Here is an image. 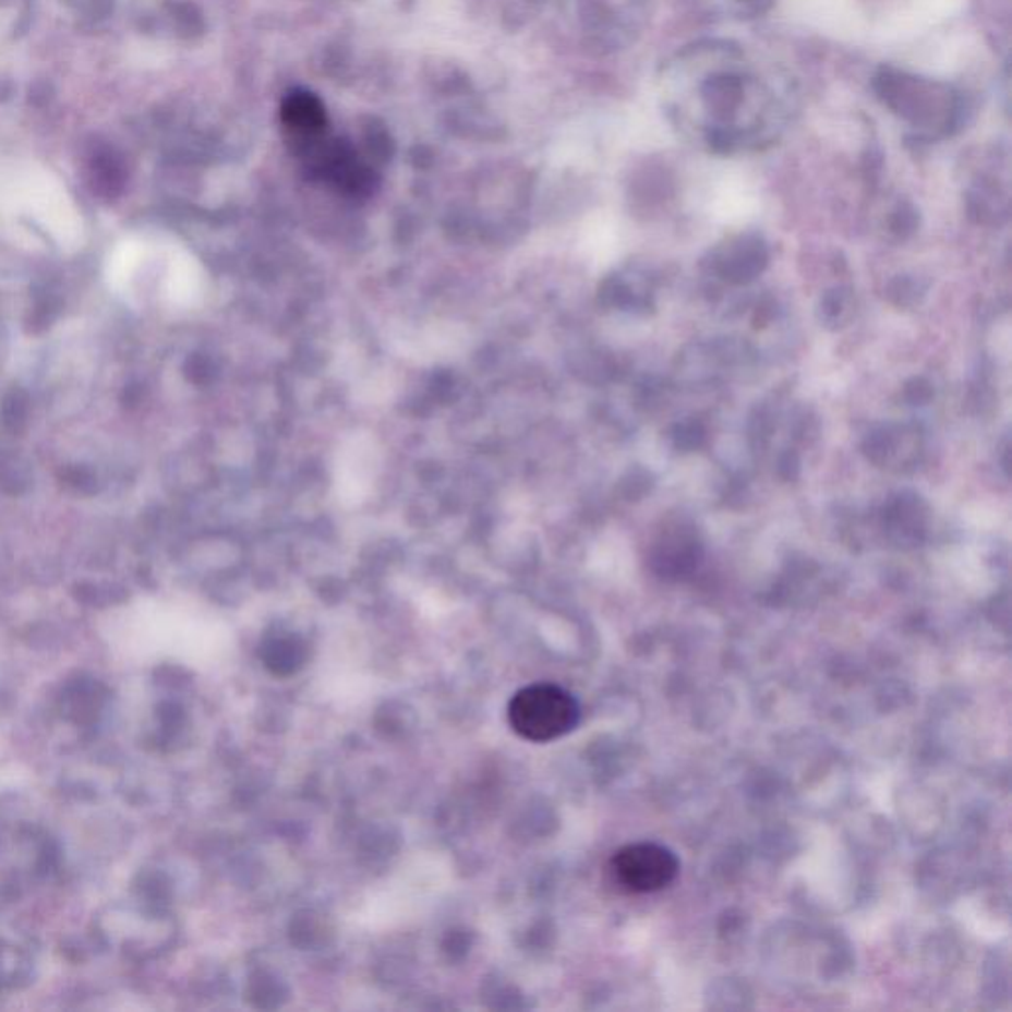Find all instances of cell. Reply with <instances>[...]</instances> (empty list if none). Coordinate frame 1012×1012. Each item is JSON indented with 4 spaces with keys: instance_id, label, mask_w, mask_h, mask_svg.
<instances>
[{
    "instance_id": "12",
    "label": "cell",
    "mask_w": 1012,
    "mask_h": 1012,
    "mask_svg": "<svg viewBox=\"0 0 1012 1012\" xmlns=\"http://www.w3.org/2000/svg\"><path fill=\"white\" fill-rule=\"evenodd\" d=\"M31 418V396L24 388H11L0 403V420L11 433L24 432Z\"/></svg>"
},
{
    "instance_id": "7",
    "label": "cell",
    "mask_w": 1012,
    "mask_h": 1012,
    "mask_svg": "<svg viewBox=\"0 0 1012 1012\" xmlns=\"http://www.w3.org/2000/svg\"><path fill=\"white\" fill-rule=\"evenodd\" d=\"M770 253L759 236L748 233L724 245L716 252L714 269L727 284L746 285L754 281L768 265Z\"/></svg>"
},
{
    "instance_id": "21",
    "label": "cell",
    "mask_w": 1012,
    "mask_h": 1012,
    "mask_svg": "<svg viewBox=\"0 0 1012 1012\" xmlns=\"http://www.w3.org/2000/svg\"><path fill=\"white\" fill-rule=\"evenodd\" d=\"M933 394H936V391H933L931 382L921 378V376H919V378L909 380L906 386H904V398H906L907 403H912V406H926V403L933 398Z\"/></svg>"
},
{
    "instance_id": "22",
    "label": "cell",
    "mask_w": 1012,
    "mask_h": 1012,
    "mask_svg": "<svg viewBox=\"0 0 1012 1012\" xmlns=\"http://www.w3.org/2000/svg\"><path fill=\"white\" fill-rule=\"evenodd\" d=\"M625 486H627V498H631V501L632 498H635V501H637V498H643L647 493H651V489L654 486L653 473L647 471L643 467H641V469H635V471H631V474H629V479H627Z\"/></svg>"
},
{
    "instance_id": "15",
    "label": "cell",
    "mask_w": 1012,
    "mask_h": 1012,
    "mask_svg": "<svg viewBox=\"0 0 1012 1012\" xmlns=\"http://www.w3.org/2000/svg\"><path fill=\"white\" fill-rule=\"evenodd\" d=\"M32 483L31 469L19 457L0 459V489L9 495H22Z\"/></svg>"
},
{
    "instance_id": "6",
    "label": "cell",
    "mask_w": 1012,
    "mask_h": 1012,
    "mask_svg": "<svg viewBox=\"0 0 1012 1012\" xmlns=\"http://www.w3.org/2000/svg\"><path fill=\"white\" fill-rule=\"evenodd\" d=\"M111 707L109 686L89 675H77L63 683L56 700L58 714L65 724L92 734L106 720Z\"/></svg>"
},
{
    "instance_id": "24",
    "label": "cell",
    "mask_w": 1012,
    "mask_h": 1012,
    "mask_svg": "<svg viewBox=\"0 0 1012 1012\" xmlns=\"http://www.w3.org/2000/svg\"><path fill=\"white\" fill-rule=\"evenodd\" d=\"M138 400H141V390H138V386H135V384H129V386H125L123 396H121V401H123L125 406H129V408H135Z\"/></svg>"
},
{
    "instance_id": "9",
    "label": "cell",
    "mask_w": 1012,
    "mask_h": 1012,
    "mask_svg": "<svg viewBox=\"0 0 1012 1012\" xmlns=\"http://www.w3.org/2000/svg\"><path fill=\"white\" fill-rule=\"evenodd\" d=\"M928 505L916 493H900L886 503L882 510L884 527L900 538L916 540L919 532H924V525L928 522Z\"/></svg>"
},
{
    "instance_id": "25",
    "label": "cell",
    "mask_w": 1012,
    "mask_h": 1012,
    "mask_svg": "<svg viewBox=\"0 0 1012 1012\" xmlns=\"http://www.w3.org/2000/svg\"><path fill=\"white\" fill-rule=\"evenodd\" d=\"M738 2L748 4L749 9L754 12H763L771 4V0H738Z\"/></svg>"
},
{
    "instance_id": "23",
    "label": "cell",
    "mask_w": 1012,
    "mask_h": 1012,
    "mask_svg": "<svg viewBox=\"0 0 1012 1012\" xmlns=\"http://www.w3.org/2000/svg\"><path fill=\"white\" fill-rule=\"evenodd\" d=\"M778 473H780L783 481H795L799 473H802V459L799 455L795 451H785V454L780 455V461H778Z\"/></svg>"
},
{
    "instance_id": "1",
    "label": "cell",
    "mask_w": 1012,
    "mask_h": 1012,
    "mask_svg": "<svg viewBox=\"0 0 1012 1012\" xmlns=\"http://www.w3.org/2000/svg\"><path fill=\"white\" fill-rule=\"evenodd\" d=\"M876 95L892 113L921 131L926 141L949 137L963 121V99L948 84L884 65L875 75Z\"/></svg>"
},
{
    "instance_id": "17",
    "label": "cell",
    "mask_w": 1012,
    "mask_h": 1012,
    "mask_svg": "<svg viewBox=\"0 0 1012 1012\" xmlns=\"http://www.w3.org/2000/svg\"><path fill=\"white\" fill-rule=\"evenodd\" d=\"M60 479L65 486L74 489L82 495H95L99 491V479L92 467L87 465H65L60 471Z\"/></svg>"
},
{
    "instance_id": "4",
    "label": "cell",
    "mask_w": 1012,
    "mask_h": 1012,
    "mask_svg": "<svg viewBox=\"0 0 1012 1012\" xmlns=\"http://www.w3.org/2000/svg\"><path fill=\"white\" fill-rule=\"evenodd\" d=\"M751 89V77L742 74L738 68H718L700 85V101L710 117L707 143L712 150L730 155L746 147L739 133L738 119Z\"/></svg>"
},
{
    "instance_id": "16",
    "label": "cell",
    "mask_w": 1012,
    "mask_h": 1012,
    "mask_svg": "<svg viewBox=\"0 0 1012 1012\" xmlns=\"http://www.w3.org/2000/svg\"><path fill=\"white\" fill-rule=\"evenodd\" d=\"M926 291V284H921L914 275H897L888 285V299L896 306H914L924 299Z\"/></svg>"
},
{
    "instance_id": "5",
    "label": "cell",
    "mask_w": 1012,
    "mask_h": 1012,
    "mask_svg": "<svg viewBox=\"0 0 1012 1012\" xmlns=\"http://www.w3.org/2000/svg\"><path fill=\"white\" fill-rule=\"evenodd\" d=\"M615 884L631 894H653L673 884L680 872L676 854L663 844L632 843L613 854Z\"/></svg>"
},
{
    "instance_id": "10",
    "label": "cell",
    "mask_w": 1012,
    "mask_h": 1012,
    "mask_svg": "<svg viewBox=\"0 0 1012 1012\" xmlns=\"http://www.w3.org/2000/svg\"><path fill=\"white\" fill-rule=\"evenodd\" d=\"M284 121L285 125L299 133L301 137H313L323 131L327 116L315 95L296 92L285 101Z\"/></svg>"
},
{
    "instance_id": "3",
    "label": "cell",
    "mask_w": 1012,
    "mask_h": 1012,
    "mask_svg": "<svg viewBox=\"0 0 1012 1012\" xmlns=\"http://www.w3.org/2000/svg\"><path fill=\"white\" fill-rule=\"evenodd\" d=\"M160 909L135 897L126 904L104 907L94 919V938L101 948L113 949L131 961L147 960L160 945Z\"/></svg>"
},
{
    "instance_id": "18",
    "label": "cell",
    "mask_w": 1012,
    "mask_h": 1012,
    "mask_svg": "<svg viewBox=\"0 0 1012 1012\" xmlns=\"http://www.w3.org/2000/svg\"><path fill=\"white\" fill-rule=\"evenodd\" d=\"M673 445L683 454H690L700 449L707 443V430L704 425L696 420H686V422L676 423L673 427Z\"/></svg>"
},
{
    "instance_id": "14",
    "label": "cell",
    "mask_w": 1012,
    "mask_h": 1012,
    "mask_svg": "<svg viewBox=\"0 0 1012 1012\" xmlns=\"http://www.w3.org/2000/svg\"><path fill=\"white\" fill-rule=\"evenodd\" d=\"M62 311V299L52 293V291H40L34 296V305L28 316V328L32 333H44L46 328L52 327L53 321L58 318Z\"/></svg>"
},
{
    "instance_id": "11",
    "label": "cell",
    "mask_w": 1012,
    "mask_h": 1012,
    "mask_svg": "<svg viewBox=\"0 0 1012 1012\" xmlns=\"http://www.w3.org/2000/svg\"><path fill=\"white\" fill-rule=\"evenodd\" d=\"M967 210L973 220L980 221V224H997L1007 218L1009 204L995 182L979 180L967 192Z\"/></svg>"
},
{
    "instance_id": "20",
    "label": "cell",
    "mask_w": 1012,
    "mask_h": 1012,
    "mask_svg": "<svg viewBox=\"0 0 1012 1012\" xmlns=\"http://www.w3.org/2000/svg\"><path fill=\"white\" fill-rule=\"evenodd\" d=\"M917 226H919V214H917L916 208L912 204H900L896 210L892 212L890 216V230L896 233L897 238H909L912 233L916 232Z\"/></svg>"
},
{
    "instance_id": "19",
    "label": "cell",
    "mask_w": 1012,
    "mask_h": 1012,
    "mask_svg": "<svg viewBox=\"0 0 1012 1012\" xmlns=\"http://www.w3.org/2000/svg\"><path fill=\"white\" fill-rule=\"evenodd\" d=\"M77 598L92 603V605H107L113 601H121L125 598V591L117 586H101V583H80L77 586Z\"/></svg>"
},
{
    "instance_id": "2",
    "label": "cell",
    "mask_w": 1012,
    "mask_h": 1012,
    "mask_svg": "<svg viewBox=\"0 0 1012 1012\" xmlns=\"http://www.w3.org/2000/svg\"><path fill=\"white\" fill-rule=\"evenodd\" d=\"M508 722L520 738L552 742L569 734L580 722V704L562 686L532 685L518 690L508 704Z\"/></svg>"
},
{
    "instance_id": "13",
    "label": "cell",
    "mask_w": 1012,
    "mask_h": 1012,
    "mask_svg": "<svg viewBox=\"0 0 1012 1012\" xmlns=\"http://www.w3.org/2000/svg\"><path fill=\"white\" fill-rule=\"evenodd\" d=\"M819 315L827 327H841L853 315V293L844 287L827 291L819 305Z\"/></svg>"
},
{
    "instance_id": "8",
    "label": "cell",
    "mask_w": 1012,
    "mask_h": 1012,
    "mask_svg": "<svg viewBox=\"0 0 1012 1012\" xmlns=\"http://www.w3.org/2000/svg\"><path fill=\"white\" fill-rule=\"evenodd\" d=\"M863 449L872 463L882 467H909L917 463V455L921 451V437L917 430L907 425H884L868 433Z\"/></svg>"
}]
</instances>
